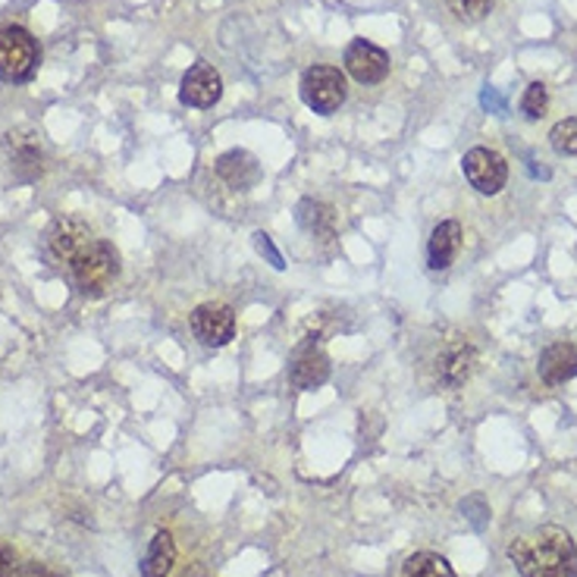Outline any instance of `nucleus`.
<instances>
[{"instance_id":"39448f33","label":"nucleus","mask_w":577,"mask_h":577,"mask_svg":"<svg viewBox=\"0 0 577 577\" xmlns=\"http://www.w3.org/2000/svg\"><path fill=\"white\" fill-rule=\"evenodd\" d=\"M474 368H477V351H474V346L464 336H452V339H446L442 348H439L434 373H437L439 386L462 390L464 383L471 380Z\"/></svg>"},{"instance_id":"f8f14e48","label":"nucleus","mask_w":577,"mask_h":577,"mask_svg":"<svg viewBox=\"0 0 577 577\" xmlns=\"http://www.w3.org/2000/svg\"><path fill=\"white\" fill-rule=\"evenodd\" d=\"M536 373L546 386H562L577 377V346L575 343H555L550 346L540 361H536Z\"/></svg>"},{"instance_id":"ddd939ff","label":"nucleus","mask_w":577,"mask_h":577,"mask_svg":"<svg viewBox=\"0 0 577 577\" xmlns=\"http://www.w3.org/2000/svg\"><path fill=\"white\" fill-rule=\"evenodd\" d=\"M462 252V223L459 220H442L437 230L430 232L427 242V264L430 270H446Z\"/></svg>"},{"instance_id":"dca6fc26","label":"nucleus","mask_w":577,"mask_h":577,"mask_svg":"<svg viewBox=\"0 0 577 577\" xmlns=\"http://www.w3.org/2000/svg\"><path fill=\"white\" fill-rule=\"evenodd\" d=\"M296 220H299L301 230L311 232L314 239H333L336 235V210L324 201L304 198L296 208Z\"/></svg>"},{"instance_id":"412c9836","label":"nucleus","mask_w":577,"mask_h":577,"mask_svg":"<svg viewBox=\"0 0 577 577\" xmlns=\"http://www.w3.org/2000/svg\"><path fill=\"white\" fill-rule=\"evenodd\" d=\"M546 107H550V92H546V85L543 82H531L524 94H521V114L528 116V119H540V116L546 114Z\"/></svg>"},{"instance_id":"6e6552de","label":"nucleus","mask_w":577,"mask_h":577,"mask_svg":"<svg viewBox=\"0 0 577 577\" xmlns=\"http://www.w3.org/2000/svg\"><path fill=\"white\" fill-rule=\"evenodd\" d=\"M343 64H346L348 76L361 85H377L390 76V54L383 47L365 42V38H355L346 47Z\"/></svg>"},{"instance_id":"2eb2a0df","label":"nucleus","mask_w":577,"mask_h":577,"mask_svg":"<svg viewBox=\"0 0 577 577\" xmlns=\"http://www.w3.org/2000/svg\"><path fill=\"white\" fill-rule=\"evenodd\" d=\"M217 176L232 188H252L261 180V166L254 161L249 151H227L217 158Z\"/></svg>"},{"instance_id":"5701e85b","label":"nucleus","mask_w":577,"mask_h":577,"mask_svg":"<svg viewBox=\"0 0 577 577\" xmlns=\"http://www.w3.org/2000/svg\"><path fill=\"white\" fill-rule=\"evenodd\" d=\"M254 249L264 254V257H267L277 270H286V261H282V254L277 252V245L270 242V235H267V232H254Z\"/></svg>"},{"instance_id":"6ab92c4d","label":"nucleus","mask_w":577,"mask_h":577,"mask_svg":"<svg viewBox=\"0 0 577 577\" xmlns=\"http://www.w3.org/2000/svg\"><path fill=\"white\" fill-rule=\"evenodd\" d=\"M446 7H449V13H452L459 23L471 25L486 20L489 10L496 7V0H446Z\"/></svg>"},{"instance_id":"a211bd4d","label":"nucleus","mask_w":577,"mask_h":577,"mask_svg":"<svg viewBox=\"0 0 577 577\" xmlns=\"http://www.w3.org/2000/svg\"><path fill=\"white\" fill-rule=\"evenodd\" d=\"M402 577H459L452 572V565L437 553H415L405 558Z\"/></svg>"},{"instance_id":"4468645a","label":"nucleus","mask_w":577,"mask_h":577,"mask_svg":"<svg viewBox=\"0 0 577 577\" xmlns=\"http://www.w3.org/2000/svg\"><path fill=\"white\" fill-rule=\"evenodd\" d=\"M330 380V361L321 348H301L289 368V383L296 390H318Z\"/></svg>"},{"instance_id":"0eeeda50","label":"nucleus","mask_w":577,"mask_h":577,"mask_svg":"<svg viewBox=\"0 0 577 577\" xmlns=\"http://www.w3.org/2000/svg\"><path fill=\"white\" fill-rule=\"evenodd\" d=\"M188 324H192L195 339L208 348H223L235 339V314H232L230 304H217V301L198 304L192 311Z\"/></svg>"},{"instance_id":"f03ea898","label":"nucleus","mask_w":577,"mask_h":577,"mask_svg":"<svg viewBox=\"0 0 577 577\" xmlns=\"http://www.w3.org/2000/svg\"><path fill=\"white\" fill-rule=\"evenodd\" d=\"M67 267H70L76 289L85 299H101L114 289V282L119 279V252L104 239H92Z\"/></svg>"},{"instance_id":"4be33fe9","label":"nucleus","mask_w":577,"mask_h":577,"mask_svg":"<svg viewBox=\"0 0 577 577\" xmlns=\"http://www.w3.org/2000/svg\"><path fill=\"white\" fill-rule=\"evenodd\" d=\"M462 511H464V518L474 524V531H484L486 524H489V506H486L481 496H471V499H464Z\"/></svg>"},{"instance_id":"a878e982","label":"nucleus","mask_w":577,"mask_h":577,"mask_svg":"<svg viewBox=\"0 0 577 577\" xmlns=\"http://www.w3.org/2000/svg\"><path fill=\"white\" fill-rule=\"evenodd\" d=\"M481 101H484L486 111H496V114H503V107H506V101H503L499 94L493 92V89H486L484 97H481Z\"/></svg>"},{"instance_id":"b1692460","label":"nucleus","mask_w":577,"mask_h":577,"mask_svg":"<svg viewBox=\"0 0 577 577\" xmlns=\"http://www.w3.org/2000/svg\"><path fill=\"white\" fill-rule=\"evenodd\" d=\"M20 575V565H16V555L10 546H0V577H16Z\"/></svg>"},{"instance_id":"aec40b11","label":"nucleus","mask_w":577,"mask_h":577,"mask_svg":"<svg viewBox=\"0 0 577 577\" xmlns=\"http://www.w3.org/2000/svg\"><path fill=\"white\" fill-rule=\"evenodd\" d=\"M550 145L555 148V154L575 158L577 154V116H568V119L555 123L553 132H550Z\"/></svg>"},{"instance_id":"9d476101","label":"nucleus","mask_w":577,"mask_h":577,"mask_svg":"<svg viewBox=\"0 0 577 577\" xmlns=\"http://www.w3.org/2000/svg\"><path fill=\"white\" fill-rule=\"evenodd\" d=\"M35 139H38L35 132H25L23 139V129L3 136V148L10 151L13 173H16L20 183H35V180H42V173H45V166H42V148H38V141Z\"/></svg>"},{"instance_id":"9b49d317","label":"nucleus","mask_w":577,"mask_h":577,"mask_svg":"<svg viewBox=\"0 0 577 577\" xmlns=\"http://www.w3.org/2000/svg\"><path fill=\"white\" fill-rule=\"evenodd\" d=\"M92 239L94 235L89 230V223H82L79 217H57L47 230V245H50L54 257L64 261V264H70Z\"/></svg>"},{"instance_id":"bb28decb","label":"nucleus","mask_w":577,"mask_h":577,"mask_svg":"<svg viewBox=\"0 0 577 577\" xmlns=\"http://www.w3.org/2000/svg\"><path fill=\"white\" fill-rule=\"evenodd\" d=\"M180 577H210V575H208V568H205L201 562H192V565H188V568H185V572Z\"/></svg>"},{"instance_id":"393cba45","label":"nucleus","mask_w":577,"mask_h":577,"mask_svg":"<svg viewBox=\"0 0 577 577\" xmlns=\"http://www.w3.org/2000/svg\"><path fill=\"white\" fill-rule=\"evenodd\" d=\"M16 577H60L57 572H50L47 565H38V562H28V565H20V575Z\"/></svg>"},{"instance_id":"7ed1b4c3","label":"nucleus","mask_w":577,"mask_h":577,"mask_svg":"<svg viewBox=\"0 0 577 577\" xmlns=\"http://www.w3.org/2000/svg\"><path fill=\"white\" fill-rule=\"evenodd\" d=\"M42 67V45L23 25H0V79L23 85Z\"/></svg>"},{"instance_id":"423d86ee","label":"nucleus","mask_w":577,"mask_h":577,"mask_svg":"<svg viewBox=\"0 0 577 577\" xmlns=\"http://www.w3.org/2000/svg\"><path fill=\"white\" fill-rule=\"evenodd\" d=\"M464 180L481 195H499L508 183V163L493 148H471L462 161Z\"/></svg>"},{"instance_id":"1a4fd4ad","label":"nucleus","mask_w":577,"mask_h":577,"mask_svg":"<svg viewBox=\"0 0 577 577\" xmlns=\"http://www.w3.org/2000/svg\"><path fill=\"white\" fill-rule=\"evenodd\" d=\"M220 97H223V79H220V72L214 70L210 64H195V67L183 76L180 101H183L185 107L208 111Z\"/></svg>"},{"instance_id":"f3484780","label":"nucleus","mask_w":577,"mask_h":577,"mask_svg":"<svg viewBox=\"0 0 577 577\" xmlns=\"http://www.w3.org/2000/svg\"><path fill=\"white\" fill-rule=\"evenodd\" d=\"M173 565H176V543L166 531H158L141 558V577H166Z\"/></svg>"},{"instance_id":"20e7f679","label":"nucleus","mask_w":577,"mask_h":577,"mask_svg":"<svg viewBox=\"0 0 577 577\" xmlns=\"http://www.w3.org/2000/svg\"><path fill=\"white\" fill-rule=\"evenodd\" d=\"M301 101L314 111V114L330 116L336 114L343 104H346V76L336 70V67H311L301 76Z\"/></svg>"},{"instance_id":"f257e3e1","label":"nucleus","mask_w":577,"mask_h":577,"mask_svg":"<svg viewBox=\"0 0 577 577\" xmlns=\"http://www.w3.org/2000/svg\"><path fill=\"white\" fill-rule=\"evenodd\" d=\"M508 558L521 577H577V546L572 533L555 524H543L521 533Z\"/></svg>"}]
</instances>
